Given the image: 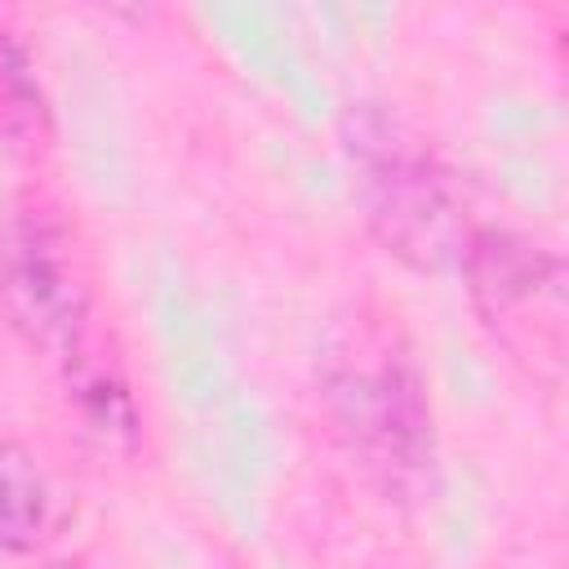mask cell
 I'll use <instances>...</instances> for the list:
<instances>
[{
	"label": "cell",
	"mask_w": 569,
	"mask_h": 569,
	"mask_svg": "<svg viewBox=\"0 0 569 569\" xmlns=\"http://www.w3.org/2000/svg\"><path fill=\"white\" fill-rule=\"evenodd\" d=\"M0 138L22 151H36L49 138V107L36 80V62L9 27H0Z\"/></svg>",
	"instance_id": "obj_6"
},
{
	"label": "cell",
	"mask_w": 569,
	"mask_h": 569,
	"mask_svg": "<svg viewBox=\"0 0 569 569\" xmlns=\"http://www.w3.org/2000/svg\"><path fill=\"white\" fill-rule=\"evenodd\" d=\"M325 409L360 462V471L387 498H422L436 471L431 400L413 356L382 329H356L325 365Z\"/></svg>",
	"instance_id": "obj_1"
},
{
	"label": "cell",
	"mask_w": 569,
	"mask_h": 569,
	"mask_svg": "<svg viewBox=\"0 0 569 569\" xmlns=\"http://www.w3.org/2000/svg\"><path fill=\"white\" fill-rule=\"evenodd\" d=\"M71 387H76V396H80V405H84V413H89V422L98 431H120V436L138 431V413H133V400H129L124 382H116V378H107L98 369L76 365Z\"/></svg>",
	"instance_id": "obj_7"
},
{
	"label": "cell",
	"mask_w": 569,
	"mask_h": 569,
	"mask_svg": "<svg viewBox=\"0 0 569 569\" xmlns=\"http://www.w3.org/2000/svg\"><path fill=\"white\" fill-rule=\"evenodd\" d=\"M53 569H80V565H53Z\"/></svg>",
	"instance_id": "obj_8"
},
{
	"label": "cell",
	"mask_w": 569,
	"mask_h": 569,
	"mask_svg": "<svg viewBox=\"0 0 569 569\" xmlns=\"http://www.w3.org/2000/svg\"><path fill=\"white\" fill-rule=\"evenodd\" d=\"M462 271L480 320L502 347L533 360H560L565 267L520 231L485 227L462 249Z\"/></svg>",
	"instance_id": "obj_4"
},
{
	"label": "cell",
	"mask_w": 569,
	"mask_h": 569,
	"mask_svg": "<svg viewBox=\"0 0 569 569\" xmlns=\"http://www.w3.org/2000/svg\"><path fill=\"white\" fill-rule=\"evenodd\" d=\"M53 529V489L40 458L18 445L0 440V551L31 556L44 547Z\"/></svg>",
	"instance_id": "obj_5"
},
{
	"label": "cell",
	"mask_w": 569,
	"mask_h": 569,
	"mask_svg": "<svg viewBox=\"0 0 569 569\" xmlns=\"http://www.w3.org/2000/svg\"><path fill=\"white\" fill-rule=\"evenodd\" d=\"M0 289L18 333L58 360L80 356L89 320V276L67 222L53 209H22L0 249Z\"/></svg>",
	"instance_id": "obj_3"
},
{
	"label": "cell",
	"mask_w": 569,
	"mask_h": 569,
	"mask_svg": "<svg viewBox=\"0 0 569 569\" xmlns=\"http://www.w3.org/2000/svg\"><path fill=\"white\" fill-rule=\"evenodd\" d=\"M342 147L356 173V196L373 240L409 271H445L462 262L467 222L453 182L436 151L382 107L342 116Z\"/></svg>",
	"instance_id": "obj_2"
}]
</instances>
